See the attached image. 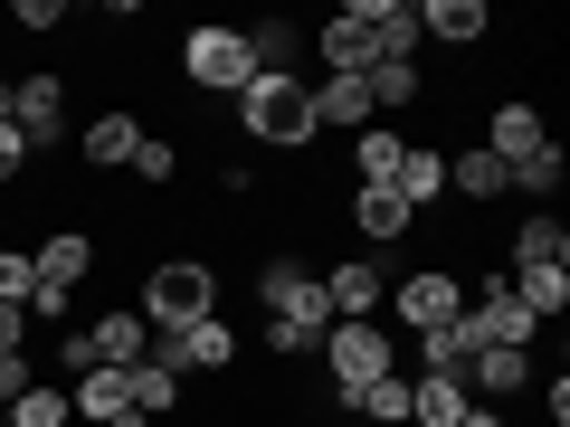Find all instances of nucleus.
Here are the masks:
<instances>
[{
    "label": "nucleus",
    "mask_w": 570,
    "mask_h": 427,
    "mask_svg": "<svg viewBox=\"0 0 570 427\" xmlns=\"http://www.w3.org/2000/svg\"><path fill=\"white\" fill-rule=\"evenodd\" d=\"M381 295H390V266H371V257L324 266V314H333V324H371V314H381Z\"/></svg>",
    "instance_id": "10"
},
{
    "label": "nucleus",
    "mask_w": 570,
    "mask_h": 427,
    "mask_svg": "<svg viewBox=\"0 0 570 427\" xmlns=\"http://www.w3.org/2000/svg\"><path fill=\"white\" fill-rule=\"evenodd\" d=\"M29 171V142H20V123H0V181H20Z\"/></svg>",
    "instance_id": "38"
},
{
    "label": "nucleus",
    "mask_w": 570,
    "mask_h": 427,
    "mask_svg": "<svg viewBox=\"0 0 570 427\" xmlns=\"http://www.w3.org/2000/svg\"><path fill=\"white\" fill-rule=\"evenodd\" d=\"M124 389H134L142 418H171V408H181V370H163V361H134V370H124Z\"/></svg>",
    "instance_id": "30"
},
{
    "label": "nucleus",
    "mask_w": 570,
    "mask_h": 427,
    "mask_svg": "<svg viewBox=\"0 0 570 427\" xmlns=\"http://www.w3.org/2000/svg\"><path fill=\"white\" fill-rule=\"evenodd\" d=\"M67 305H77V295H67V285H29V314H39V324H58Z\"/></svg>",
    "instance_id": "40"
},
{
    "label": "nucleus",
    "mask_w": 570,
    "mask_h": 427,
    "mask_svg": "<svg viewBox=\"0 0 570 427\" xmlns=\"http://www.w3.org/2000/svg\"><path fill=\"white\" fill-rule=\"evenodd\" d=\"M29 266H39V285H67V295H77L105 257H96V238H86V228H48V238L29 247Z\"/></svg>",
    "instance_id": "12"
},
{
    "label": "nucleus",
    "mask_w": 570,
    "mask_h": 427,
    "mask_svg": "<svg viewBox=\"0 0 570 427\" xmlns=\"http://www.w3.org/2000/svg\"><path fill=\"white\" fill-rule=\"evenodd\" d=\"M29 285H39L29 247H0V305H20V314H29Z\"/></svg>",
    "instance_id": "34"
},
{
    "label": "nucleus",
    "mask_w": 570,
    "mask_h": 427,
    "mask_svg": "<svg viewBox=\"0 0 570 427\" xmlns=\"http://www.w3.org/2000/svg\"><path fill=\"white\" fill-rule=\"evenodd\" d=\"M0 427H77V408H67V389H58V380H29L20 399L0 408Z\"/></svg>",
    "instance_id": "27"
},
{
    "label": "nucleus",
    "mask_w": 570,
    "mask_h": 427,
    "mask_svg": "<svg viewBox=\"0 0 570 427\" xmlns=\"http://www.w3.org/2000/svg\"><path fill=\"white\" fill-rule=\"evenodd\" d=\"M86 342H96L105 370H134L142 351H153V324H142L134 305H115V314H96V324H86Z\"/></svg>",
    "instance_id": "15"
},
{
    "label": "nucleus",
    "mask_w": 570,
    "mask_h": 427,
    "mask_svg": "<svg viewBox=\"0 0 570 427\" xmlns=\"http://www.w3.org/2000/svg\"><path fill=\"white\" fill-rule=\"evenodd\" d=\"M58 370H67V380H86V370H96V342H86V332H58Z\"/></svg>",
    "instance_id": "37"
},
{
    "label": "nucleus",
    "mask_w": 570,
    "mask_h": 427,
    "mask_svg": "<svg viewBox=\"0 0 570 427\" xmlns=\"http://www.w3.org/2000/svg\"><path fill=\"white\" fill-rule=\"evenodd\" d=\"M0 29H29V39H48V29H67V0H20Z\"/></svg>",
    "instance_id": "35"
},
{
    "label": "nucleus",
    "mask_w": 570,
    "mask_h": 427,
    "mask_svg": "<svg viewBox=\"0 0 570 427\" xmlns=\"http://www.w3.org/2000/svg\"><path fill=\"white\" fill-rule=\"evenodd\" d=\"M247 39V67H257V77H295V67H305V29L295 20H257V29H238Z\"/></svg>",
    "instance_id": "18"
},
{
    "label": "nucleus",
    "mask_w": 570,
    "mask_h": 427,
    "mask_svg": "<svg viewBox=\"0 0 570 427\" xmlns=\"http://www.w3.org/2000/svg\"><path fill=\"white\" fill-rule=\"evenodd\" d=\"M124 171H134V181H153V190H171V171H181V142L142 133V142H134V162H124Z\"/></svg>",
    "instance_id": "33"
},
{
    "label": "nucleus",
    "mask_w": 570,
    "mask_h": 427,
    "mask_svg": "<svg viewBox=\"0 0 570 427\" xmlns=\"http://www.w3.org/2000/svg\"><path fill=\"white\" fill-rule=\"evenodd\" d=\"M448 190H456V200H475V209H485V200H504V190H513V171L494 162L485 142H466V152H448Z\"/></svg>",
    "instance_id": "20"
},
{
    "label": "nucleus",
    "mask_w": 570,
    "mask_h": 427,
    "mask_svg": "<svg viewBox=\"0 0 570 427\" xmlns=\"http://www.w3.org/2000/svg\"><path fill=\"white\" fill-rule=\"evenodd\" d=\"M466 389H485V399H523V389H532V351L485 342V351L466 361Z\"/></svg>",
    "instance_id": "23"
},
{
    "label": "nucleus",
    "mask_w": 570,
    "mask_h": 427,
    "mask_svg": "<svg viewBox=\"0 0 570 427\" xmlns=\"http://www.w3.org/2000/svg\"><path fill=\"white\" fill-rule=\"evenodd\" d=\"M362 86H371V115H409L419 105V67H400V58H381Z\"/></svg>",
    "instance_id": "31"
},
{
    "label": "nucleus",
    "mask_w": 570,
    "mask_h": 427,
    "mask_svg": "<svg viewBox=\"0 0 570 427\" xmlns=\"http://www.w3.org/2000/svg\"><path fill=\"white\" fill-rule=\"evenodd\" d=\"M485 0H419V39H438V48H485Z\"/></svg>",
    "instance_id": "16"
},
{
    "label": "nucleus",
    "mask_w": 570,
    "mask_h": 427,
    "mask_svg": "<svg viewBox=\"0 0 570 427\" xmlns=\"http://www.w3.org/2000/svg\"><path fill=\"white\" fill-rule=\"evenodd\" d=\"M29 380H39V370H29V361H20V351H0V408L20 399V389H29Z\"/></svg>",
    "instance_id": "39"
},
{
    "label": "nucleus",
    "mask_w": 570,
    "mask_h": 427,
    "mask_svg": "<svg viewBox=\"0 0 570 427\" xmlns=\"http://www.w3.org/2000/svg\"><path fill=\"white\" fill-rule=\"evenodd\" d=\"M513 266H570V228L551 219V209H532V219L513 228Z\"/></svg>",
    "instance_id": "28"
},
{
    "label": "nucleus",
    "mask_w": 570,
    "mask_h": 427,
    "mask_svg": "<svg viewBox=\"0 0 570 427\" xmlns=\"http://www.w3.org/2000/svg\"><path fill=\"white\" fill-rule=\"evenodd\" d=\"M314 48H324V77H371L381 67V20H371V0H343L324 29H305Z\"/></svg>",
    "instance_id": "6"
},
{
    "label": "nucleus",
    "mask_w": 570,
    "mask_h": 427,
    "mask_svg": "<svg viewBox=\"0 0 570 427\" xmlns=\"http://www.w3.org/2000/svg\"><path fill=\"white\" fill-rule=\"evenodd\" d=\"M561 171H570V162H561V142H542V152H523V162H513V190H532V200L551 209V190H561Z\"/></svg>",
    "instance_id": "32"
},
{
    "label": "nucleus",
    "mask_w": 570,
    "mask_h": 427,
    "mask_svg": "<svg viewBox=\"0 0 570 427\" xmlns=\"http://www.w3.org/2000/svg\"><path fill=\"white\" fill-rule=\"evenodd\" d=\"M400 152H409V133H400V123H362V133H352V181H362V190H390Z\"/></svg>",
    "instance_id": "19"
},
{
    "label": "nucleus",
    "mask_w": 570,
    "mask_h": 427,
    "mask_svg": "<svg viewBox=\"0 0 570 427\" xmlns=\"http://www.w3.org/2000/svg\"><path fill=\"white\" fill-rule=\"evenodd\" d=\"M333 332V324H324ZM324 332L314 324H266V351H285V361H305V351H324Z\"/></svg>",
    "instance_id": "36"
},
{
    "label": "nucleus",
    "mask_w": 570,
    "mask_h": 427,
    "mask_svg": "<svg viewBox=\"0 0 570 427\" xmlns=\"http://www.w3.org/2000/svg\"><path fill=\"white\" fill-rule=\"evenodd\" d=\"M371 20H381V58L419 67V0H371Z\"/></svg>",
    "instance_id": "29"
},
{
    "label": "nucleus",
    "mask_w": 570,
    "mask_h": 427,
    "mask_svg": "<svg viewBox=\"0 0 570 427\" xmlns=\"http://www.w3.org/2000/svg\"><path fill=\"white\" fill-rule=\"evenodd\" d=\"M0 351H20V305H0Z\"/></svg>",
    "instance_id": "42"
},
{
    "label": "nucleus",
    "mask_w": 570,
    "mask_h": 427,
    "mask_svg": "<svg viewBox=\"0 0 570 427\" xmlns=\"http://www.w3.org/2000/svg\"><path fill=\"white\" fill-rule=\"evenodd\" d=\"M238 123H247V142H266V152H305V142L324 133V123H314V77H247Z\"/></svg>",
    "instance_id": "1"
},
{
    "label": "nucleus",
    "mask_w": 570,
    "mask_h": 427,
    "mask_svg": "<svg viewBox=\"0 0 570 427\" xmlns=\"http://www.w3.org/2000/svg\"><path fill=\"white\" fill-rule=\"evenodd\" d=\"M475 332H466V314H456L448 332H419V380H466V361H475Z\"/></svg>",
    "instance_id": "24"
},
{
    "label": "nucleus",
    "mask_w": 570,
    "mask_h": 427,
    "mask_svg": "<svg viewBox=\"0 0 570 427\" xmlns=\"http://www.w3.org/2000/svg\"><path fill=\"white\" fill-rule=\"evenodd\" d=\"M10 123H20L29 152H58L67 142V77L58 67H29V77L10 86Z\"/></svg>",
    "instance_id": "7"
},
{
    "label": "nucleus",
    "mask_w": 570,
    "mask_h": 427,
    "mask_svg": "<svg viewBox=\"0 0 570 427\" xmlns=\"http://www.w3.org/2000/svg\"><path fill=\"white\" fill-rule=\"evenodd\" d=\"M134 314H142V324H153V332L209 324V314H219V266H209V257H163V266H153V276H142Z\"/></svg>",
    "instance_id": "2"
},
{
    "label": "nucleus",
    "mask_w": 570,
    "mask_h": 427,
    "mask_svg": "<svg viewBox=\"0 0 570 427\" xmlns=\"http://www.w3.org/2000/svg\"><path fill=\"white\" fill-rule=\"evenodd\" d=\"M142 361H163V370H228L238 361V332L219 324V314H209V324H181V332H153V351H142Z\"/></svg>",
    "instance_id": "9"
},
{
    "label": "nucleus",
    "mask_w": 570,
    "mask_h": 427,
    "mask_svg": "<svg viewBox=\"0 0 570 427\" xmlns=\"http://www.w3.org/2000/svg\"><path fill=\"white\" fill-rule=\"evenodd\" d=\"M390 370H400V332H381V324H333V332H324V380H333V399L362 389V380H390Z\"/></svg>",
    "instance_id": "4"
},
{
    "label": "nucleus",
    "mask_w": 570,
    "mask_h": 427,
    "mask_svg": "<svg viewBox=\"0 0 570 427\" xmlns=\"http://www.w3.org/2000/svg\"><path fill=\"white\" fill-rule=\"evenodd\" d=\"M475 389L466 380H409V427H466Z\"/></svg>",
    "instance_id": "25"
},
{
    "label": "nucleus",
    "mask_w": 570,
    "mask_h": 427,
    "mask_svg": "<svg viewBox=\"0 0 570 427\" xmlns=\"http://www.w3.org/2000/svg\"><path fill=\"white\" fill-rule=\"evenodd\" d=\"M314 123H324V133H362V123H381V115H371V86L362 77H324V86H314Z\"/></svg>",
    "instance_id": "22"
},
{
    "label": "nucleus",
    "mask_w": 570,
    "mask_h": 427,
    "mask_svg": "<svg viewBox=\"0 0 570 427\" xmlns=\"http://www.w3.org/2000/svg\"><path fill=\"white\" fill-rule=\"evenodd\" d=\"M343 408L362 427H409V380L390 370V380H362V389H343Z\"/></svg>",
    "instance_id": "26"
},
{
    "label": "nucleus",
    "mask_w": 570,
    "mask_h": 427,
    "mask_svg": "<svg viewBox=\"0 0 570 427\" xmlns=\"http://www.w3.org/2000/svg\"><path fill=\"white\" fill-rule=\"evenodd\" d=\"M352 228H362L371 247H400L409 228H419V209H409L400 190H352Z\"/></svg>",
    "instance_id": "21"
},
{
    "label": "nucleus",
    "mask_w": 570,
    "mask_h": 427,
    "mask_svg": "<svg viewBox=\"0 0 570 427\" xmlns=\"http://www.w3.org/2000/svg\"><path fill=\"white\" fill-rule=\"evenodd\" d=\"M542 418H551V427H570V370H551V389H542Z\"/></svg>",
    "instance_id": "41"
},
{
    "label": "nucleus",
    "mask_w": 570,
    "mask_h": 427,
    "mask_svg": "<svg viewBox=\"0 0 570 427\" xmlns=\"http://www.w3.org/2000/svg\"><path fill=\"white\" fill-rule=\"evenodd\" d=\"M134 142H142V123L124 115V105H105V115L77 133V162L86 171H124V162H134Z\"/></svg>",
    "instance_id": "14"
},
{
    "label": "nucleus",
    "mask_w": 570,
    "mask_h": 427,
    "mask_svg": "<svg viewBox=\"0 0 570 427\" xmlns=\"http://www.w3.org/2000/svg\"><path fill=\"white\" fill-rule=\"evenodd\" d=\"M466 427H504V408H466Z\"/></svg>",
    "instance_id": "43"
},
{
    "label": "nucleus",
    "mask_w": 570,
    "mask_h": 427,
    "mask_svg": "<svg viewBox=\"0 0 570 427\" xmlns=\"http://www.w3.org/2000/svg\"><path fill=\"white\" fill-rule=\"evenodd\" d=\"M542 142H551V123H542V105H494V115H485V152H494V162H523V152H542Z\"/></svg>",
    "instance_id": "13"
},
{
    "label": "nucleus",
    "mask_w": 570,
    "mask_h": 427,
    "mask_svg": "<svg viewBox=\"0 0 570 427\" xmlns=\"http://www.w3.org/2000/svg\"><path fill=\"white\" fill-rule=\"evenodd\" d=\"M257 305H266V324H314V332L333 324L324 314V276H314L305 257H266L257 266Z\"/></svg>",
    "instance_id": "5"
},
{
    "label": "nucleus",
    "mask_w": 570,
    "mask_h": 427,
    "mask_svg": "<svg viewBox=\"0 0 570 427\" xmlns=\"http://www.w3.org/2000/svg\"><path fill=\"white\" fill-rule=\"evenodd\" d=\"M456 314H466V276H456V266H419V276H400V324L409 332H448Z\"/></svg>",
    "instance_id": "8"
},
{
    "label": "nucleus",
    "mask_w": 570,
    "mask_h": 427,
    "mask_svg": "<svg viewBox=\"0 0 570 427\" xmlns=\"http://www.w3.org/2000/svg\"><path fill=\"white\" fill-rule=\"evenodd\" d=\"M181 77L200 86V96H228V105H238L257 67H247V39H238V29L209 20V29H181Z\"/></svg>",
    "instance_id": "3"
},
{
    "label": "nucleus",
    "mask_w": 570,
    "mask_h": 427,
    "mask_svg": "<svg viewBox=\"0 0 570 427\" xmlns=\"http://www.w3.org/2000/svg\"><path fill=\"white\" fill-rule=\"evenodd\" d=\"M67 408H77V427H153V418L134 408V389H124V370H105V361L67 389Z\"/></svg>",
    "instance_id": "11"
},
{
    "label": "nucleus",
    "mask_w": 570,
    "mask_h": 427,
    "mask_svg": "<svg viewBox=\"0 0 570 427\" xmlns=\"http://www.w3.org/2000/svg\"><path fill=\"white\" fill-rule=\"evenodd\" d=\"M0 58H10V29H0Z\"/></svg>",
    "instance_id": "44"
},
{
    "label": "nucleus",
    "mask_w": 570,
    "mask_h": 427,
    "mask_svg": "<svg viewBox=\"0 0 570 427\" xmlns=\"http://www.w3.org/2000/svg\"><path fill=\"white\" fill-rule=\"evenodd\" d=\"M390 190H400L409 209H438V200H448V152H438V142H409L400 171H390Z\"/></svg>",
    "instance_id": "17"
}]
</instances>
